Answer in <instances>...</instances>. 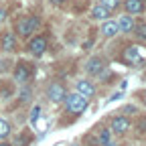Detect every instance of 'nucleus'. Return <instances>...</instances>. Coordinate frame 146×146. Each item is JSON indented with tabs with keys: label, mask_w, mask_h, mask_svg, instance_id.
Wrapping results in <instances>:
<instances>
[{
	"label": "nucleus",
	"mask_w": 146,
	"mask_h": 146,
	"mask_svg": "<svg viewBox=\"0 0 146 146\" xmlns=\"http://www.w3.org/2000/svg\"><path fill=\"white\" fill-rule=\"evenodd\" d=\"M63 102L67 104V112L73 114V116L81 114L83 110L87 108V98H83L81 94H77V91H75V94H67Z\"/></svg>",
	"instance_id": "obj_1"
},
{
	"label": "nucleus",
	"mask_w": 146,
	"mask_h": 146,
	"mask_svg": "<svg viewBox=\"0 0 146 146\" xmlns=\"http://www.w3.org/2000/svg\"><path fill=\"white\" fill-rule=\"evenodd\" d=\"M41 21L36 16H27V18H21V21L16 23V33L18 36H29L35 33V29H39Z\"/></svg>",
	"instance_id": "obj_2"
},
{
	"label": "nucleus",
	"mask_w": 146,
	"mask_h": 146,
	"mask_svg": "<svg viewBox=\"0 0 146 146\" xmlns=\"http://www.w3.org/2000/svg\"><path fill=\"white\" fill-rule=\"evenodd\" d=\"M85 71L89 75H102L106 71V61L102 57H91L87 63H85Z\"/></svg>",
	"instance_id": "obj_3"
},
{
	"label": "nucleus",
	"mask_w": 146,
	"mask_h": 146,
	"mask_svg": "<svg viewBox=\"0 0 146 146\" xmlns=\"http://www.w3.org/2000/svg\"><path fill=\"white\" fill-rule=\"evenodd\" d=\"M47 96H49V100H51V102L59 104V102H63V100H65L67 91H65V87H63L61 83H51V85H49V89H47Z\"/></svg>",
	"instance_id": "obj_4"
},
{
	"label": "nucleus",
	"mask_w": 146,
	"mask_h": 146,
	"mask_svg": "<svg viewBox=\"0 0 146 146\" xmlns=\"http://www.w3.org/2000/svg\"><path fill=\"white\" fill-rule=\"evenodd\" d=\"M33 75V69L27 65V63H18L16 69H14V81L16 83H27Z\"/></svg>",
	"instance_id": "obj_5"
},
{
	"label": "nucleus",
	"mask_w": 146,
	"mask_h": 146,
	"mask_svg": "<svg viewBox=\"0 0 146 146\" xmlns=\"http://www.w3.org/2000/svg\"><path fill=\"white\" fill-rule=\"evenodd\" d=\"M29 51L35 55V57H41V55L47 51V39L45 36H35V39L29 43Z\"/></svg>",
	"instance_id": "obj_6"
},
{
	"label": "nucleus",
	"mask_w": 146,
	"mask_h": 146,
	"mask_svg": "<svg viewBox=\"0 0 146 146\" xmlns=\"http://www.w3.org/2000/svg\"><path fill=\"white\" fill-rule=\"evenodd\" d=\"M124 61L126 63H132V65H140L144 61V57H142V53H140L138 47H128L124 51Z\"/></svg>",
	"instance_id": "obj_7"
},
{
	"label": "nucleus",
	"mask_w": 146,
	"mask_h": 146,
	"mask_svg": "<svg viewBox=\"0 0 146 146\" xmlns=\"http://www.w3.org/2000/svg\"><path fill=\"white\" fill-rule=\"evenodd\" d=\"M128 128H130V120L124 118V116H116L112 120V128H110V130L116 132V134H126Z\"/></svg>",
	"instance_id": "obj_8"
},
{
	"label": "nucleus",
	"mask_w": 146,
	"mask_h": 146,
	"mask_svg": "<svg viewBox=\"0 0 146 146\" xmlns=\"http://www.w3.org/2000/svg\"><path fill=\"white\" fill-rule=\"evenodd\" d=\"M124 6H126L128 14H140V12H144L146 2H144V0H126Z\"/></svg>",
	"instance_id": "obj_9"
},
{
	"label": "nucleus",
	"mask_w": 146,
	"mask_h": 146,
	"mask_svg": "<svg viewBox=\"0 0 146 146\" xmlns=\"http://www.w3.org/2000/svg\"><path fill=\"white\" fill-rule=\"evenodd\" d=\"M77 94H81L83 98H94L96 96V87L91 85L87 79H81V81H77Z\"/></svg>",
	"instance_id": "obj_10"
},
{
	"label": "nucleus",
	"mask_w": 146,
	"mask_h": 146,
	"mask_svg": "<svg viewBox=\"0 0 146 146\" xmlns=\"http://www.w3.org/2000/svg\"><path fill=\"white\" fill-rule=\"evenodd\" d=\"M118 33H120V27H118V23H114V21H106V23L102 25V35L108 36V39L116 36Z\"/></svg>",
	"instance_id": "obj_11"
},
{
	"label": "nucleus",
	"mask_w": 146,
	"mask_h": 146,
	"mask_svg": "<svg viewBox=\"0 0 146 146\" xmlns=\"http://www.w3.org/2000/svg\"><path fill=\"white\" fill-rule=\"evenodd\" d=\"M134 18H132V14H122L120 16V21H118V27H120V31H124V33H132L134 31Z\"/></svg>",
	"instance_id": "obj_12"
},
{
	"label": "nucleus",
	"mask_w": 146,
	"mask_h": 146,
	"mask_svg": "<svg viewBox=\"0 0 146 146\" xmlns=\"http://www.w3.org/2000/svg\"><path fill=\"white\" fill-rule=\"evenodd\" d=\"M0 45H2V51H6V53L14 51V47H16V36H14L12 33H4V35H2V41H0Z\"/></svg>",
	"instance_id": "obj_13"
},
{
	"label": "nucleus",
	"mask_w": 146,
	"mask_h": 146,
	"mask_svg": "<svg viewBox=\"0 0 146 146\" xmlns=\"http://www.w3.org/2000/svg\"><path fill=\"white\" fill-rule=\"evenodd\" d=\"M91 18H98V21H106V18H110V10L102 4L94 6V10H91Z\"/></svg>",
	"instance_id": "obj_14"
},
{
	"label": "nucleus",
	"mask_w": 146,
	"mask_h": 146,
	"mask_svg": "<svg viewBox=\"0 0 146 146\" xmlns=\"http://www.w3.org/2000/svg\"><path fill=\"white\" fill-rule=\"evenodd\" d=\"M112 130H108V128H104V130H100V134H98V142H100V146H104V144H108L110 140H112Z\"/></svg>",
	"instance_id": "obj_15"
},
{
	"label": "nucleus",
	"mask_w": 146,
	"mask_h": 146,
	"mask_svg": "<svg viewBox=\"0 0 146 146\" xmlns=\"http://www.w3.org/2000/svg\"><path fill=\"white\" fill-rule=\"evenodd\" d=\"M8 136H10V124L4 118H0V140H6Z\"/></svg>",
	"instance_id": "obj_16"
},
{
	"label": "nucleus",
	"mask_w": 146,
	"mask_h": 146,
	"mask_svg": "<svg viewBox=\"0 0 146 146\" xmlns=\"http://www.w3.org/2000/svg\"><path fill=\"white\" fill-rule=\"evenodd\" d=\"M134 31L138 35V39L146 41V23H140V25H134Z\"/></svg>",
	"instance_id": "obj_17"
},
{
	"label": "nucleus",
	"mask_w": 146,
	"mask_h": 146,
	"mask_svg": "<svg viewBox=\"0 0 146 146\" xmlns=\"http://www.w3.org/2000/svg\"><path fill=\"white\" fill-rule=\"evenodd\" d=\"M100 4H102V6H106L108 10H114V8H118L120 0H100Z\"/></svg>",
	"instance_id": "obj_18"
},
{
	"label": "nucleus",
	"mask_w": 146,
	"mask_h": 146,
	"mask_svg": "<svg viewBox=\"0 0 146 146\" xmlns=\"http://www.w3.org/2000/svg\"><path fill=\"white\" fill-rule=\"evenodd\" d=\"M18 100H21L23 104H27V102L31 100V89H29V87H25V89L21 91V94H18Z\"/></svg>",
	"instance_id": "obj_19"
},
{
	"label": "nucleus",
	"mask_w": 146,
	"mask_h": 146,
	"mask_svg": "<svg viewBox=\"0 0 146 146\" xmlns=\"http://www.w3.org/2000/svg\"><path fill=\"white\" fill-rule=\"evenodd\" d=\"M39 114H41V108H39V106H35V108L31 110V124H35L36 120H39Z\"/></svg>",
	"instance_id": "obj_20"
},
{
	"label": "nucleus",
	"mask_w": 146,
	"mask_h": 146,
	"mask_svg": "<svg viewBox=\"0 0 146 146\" xmlns=\"http://www.w3.org/2000/svg\"><path fill=\"white\" fill-rule=\"evenodd\" d=\"M14 146H29V138L27 136H18L14 140Z\"/></svg>",
	"instance_id": "obj_21"
},
{
	"label": "nucleus",
	"mask_w": 146,
	"mask_h": 146,
	"mask_svg": "<svg viewBox=\"0 0 146 146\" xmlns=\"http://www.w3.org/2000/svg\"><path fill=\"white\" fill-rule=\"evenodd\" d=\"M4 21H6V10L0 6V23H4Z\"/></svg>",
	"instance_id": "obj_22"
},
{
	"label": "nucleus",
	"mask_w": 146,
	"mask_h": 146,
	"mask_svg": "<svg viewBox=\"0 0 146 146\" xmlns=\"http://www.w3.org/2000/svg\"><path fill=\"white\" fill-rule=\"evenodd\" d=\"M51 4H61V2H65V0H49Z\"/></svg>",
	"instance_id": "obj_23"
},
{
	"label": "nucleus",
	"mask_w": 146,
	"mask_h": 146,
	"mask_svg": "<svg viewBox=\"0 0 146 146\" xmlns=\"http://www.w3.org/2000/svg\"><path fill=\"white\" fill-rule=\"evenodd\" d=\"M104 146H118V144H114L112 140H110V142H108V144H104Z\"/></svg>",
	"instance_id": "obj_24"
},
{
	"label": "nucleus",
	"mask_w": 146,
	"mask_h": 146,
	"mask_svg": "<svg viewBox=\"0 0 146 146\" xmlns=\"http://www.w3.org/2000/svg\"><path fill=\"white\" fill-rule=\"evenodd\" d=\"M0 146H10L8 142H4V140H0Z\"/></svg>",
	"instance_id": "obj_25"
}]
</instances>
